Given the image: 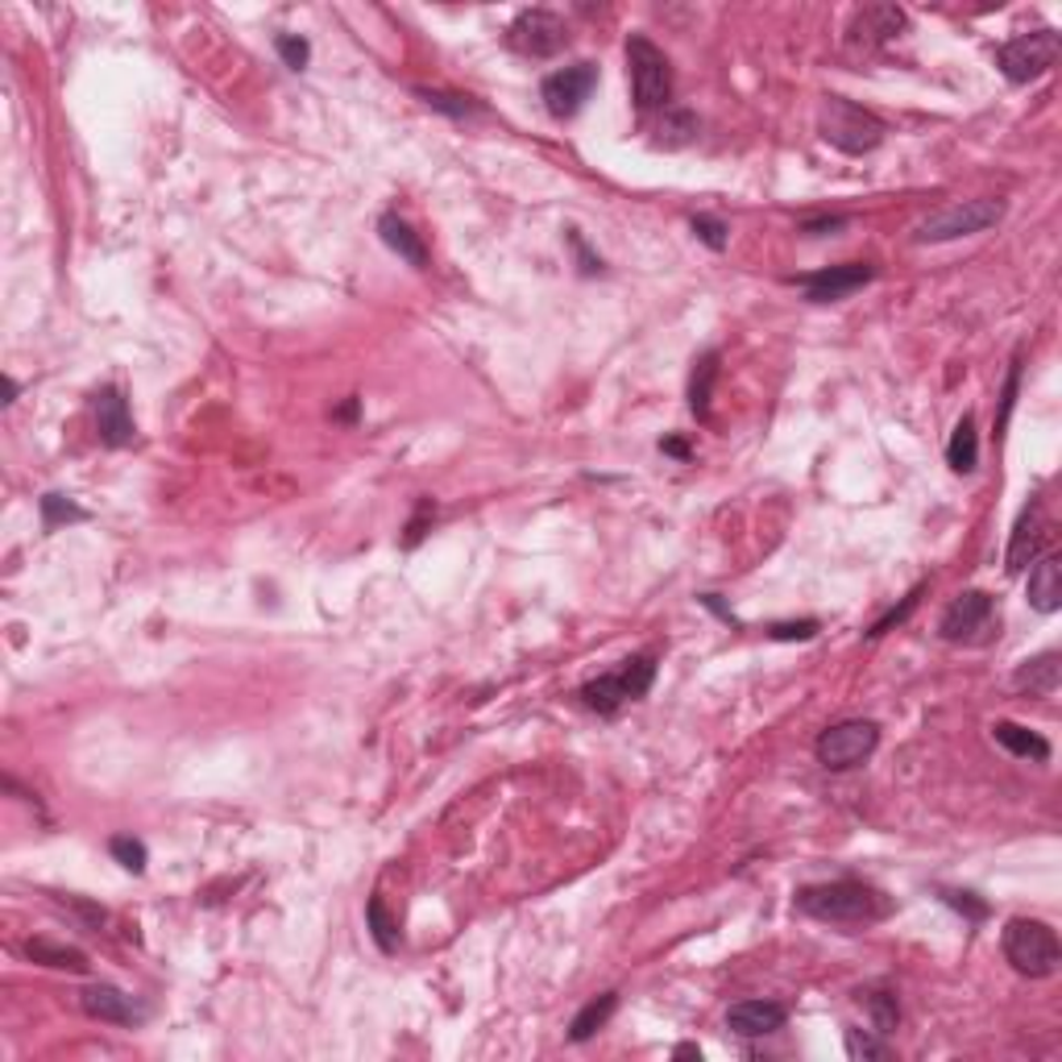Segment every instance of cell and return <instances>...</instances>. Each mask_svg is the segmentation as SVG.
<instances>
[{
	"instance_id": "cell-1",
	"label": "cell",
	"mask_w": 1062,
	"mask_h": 1062,
	"mask_svg": "<svg viewBox=\"0 0 1062 1062\" xmlns=\"http://www.w3.org/2000/svg\"><path fill=\"white\" fill-rule=\"evenodd\" d=\"M792 905L801 909L806 917H818V921H831V926H868V921H880L888 917V896L880 893L875 884L868 880H831V884H806L792 893Z\"/></svg>"
},
{
	"instance_id": "cell-2",
	"label": "cell",
	"mask_w": 1062,
	"mask_h": 1062,
	"mask_svg": "<svg viewBox=\"0 0 1062 1062\" xmlns=\"http://www.w3.org/2000/svg\"><path fill=\"white\" fill-rule=\"evenodd\" d=\"M818 133L822 142H831L838 154H851V158H863L880 150L888 126L875 117L872 108L855 105L847 96H826L822 100V112H818Z\"/></svg>"
},
{
	"instance_id": "cell-3",
	"label": "cell",
	"mask_w": 1062,
	"mask_h": 1062,
	"mask_svg": "<svg viewBox=\"0 0 1062 1062\" xmlns=\"http://www.w3.org/2000/svg\"><path fill=\"white\" fill-rule=\"evenodd\" d=\"M652 681H656V656L640 652V656L623 660L614 672H602V677L585 681L582 702H585V709H594V714H602V718H614L627 702H640L647 689H652Z\"/></svg>"
},
{
	"instance_id": "cell-4",
	"label": "cell",
	"mask_w": 1062,
	"mask_h": 1062,
	"mask_svg": "<svg viewBox=\"0 0 1062 1062\" xmlns=\"http://www.w3.org/2000/svg\"><path fill=\"white\" fill-rule=\"evenodd\" d=\"M1004 958L1013 963V971H1021V976L1050 979L1062 963V946L1046 921H1038V917H1013L1004 926Z\"/></svg>"
},
{
	"instance_id": "cell-5",
	"label": "cell",
	"mask_w": 1062,
	"mask_h": 1062,
	"mask_svg": "<svg viewBox=\"0 0 1062 1062\" xmlns=\"http://www.w3.org/2000/svg\"><path fill=\"white\" fill-rule=\"evenodd\" d=\"M1000 220H1004L1000 200H955L946 208L930 212L926 220H917L914 246H942V241H958V237H976Z\"/></svg>"
},
{
	"instance_id": "cell-6",
	"label": "cell",
	"mask_w": 1062,
	"mask_h": 1062,
	"mask_svg": "<svg viewBox=\"0 0 1062 1062\" xmlns=\"http://www.w3.org/2000/svg\"><path fill=\"white\" fill-rule=\"evenodd\" d=\"M627 71H631V92H635V105L644 108H668L672 100V63L660 46L644 38V34H631L627 38Z\"/></svg>"
},
{
	"instance_id": "cell-7",
	"label": "cell",
	"mask_w": 1062,
	"mask_h": 1062,
	"mask_svg": "<svg viewBox=\"0 0 1062 1062\" xmlns=\"http://www.w3.org/2000/svg\"><path fill=\"white\" fill-rule=\"evenodd\" d=\"M875 748H880V727H875L872 718H843V723H834V727H826L818 735L813 755H818L822 768L847 772V768H859L863 760H872Z\"/></svg>"
},
{
	"instance_id": "cell-8",
	"label": "cell",
	"mask_w": 1062,
	"mask_h": 1062,
	"mask_svg": "<svg viewBox=\"0 0 1062 1062\" xmlns=\"http://www.w3.org/2000/svg\"><path fill=\"white\" fill-rule=\"evenodd\" d=\"M1054 59H1059V34L1054 29L1017 34L1013 43H1004L997 50V67L1009 84H1034L1054 67Z\"/></svg>"
},
{
	"instance_id": "cell-9",
	"label": "cell",
	"mask_w": 1062,
	"mask_h": 1062,
	"mask_svg": "<svg viewBox=\"0 0 1062 1062\" xmlns=\"http://www.w3.org/2000/svg\"><path fill=\"white\" fill-rule=\"evenodd\" d=\"M506 46L527 59H557L569 46V25L548 9H523L506 29Z\"/></svg>"
},
{
	"instance_id": "cell-10",
	"label": "cell",
	"mask_w": 1062,
	"mask_h": 1062,
	"mask_svg": "<svg viewBox=\"0 0 1062 1062\" xmlns=\"http://www.w3.org/2000/svg\"><path fill=\"white\" fill-rule=\"evenodd\" d=\"M594 87H598V63H573L552 71V75H544L540 100L548 108V117L573 121L585 108V100L594 96Z\"/></svg>"
},
{
	"instance_id": "cell-11",
	"label": "cell",
	"mask_w": 1062,
	"mask_h": 1062,
	"mask_svg": "<svg viewBox=\"0 0 1062 1062\" xmlns=\"http://www.w3.org/2000/svg\"><path fill=\"white\" fill-rule=\"evenodd\" d=\"M872 278H875L872 262H843V266H822V271L797 274L792 283L806 291L810 303H838V299L855 295L859 287H868Z\"/></svg>"
},
{
	"instance_id": "cell-12",
	"label": "cell",
	"mask_w": 1062,
	"mask_h": 1062,
	"mask_svg": "<svg viewBox=\"0 0 1062 1062\" xmlns=\"http://www.w3.org/2000/svg\"><path fill=\"white\" fill-rule=\"evenodd\" d=\"M988 623H992V598L983 589H963L955 602L946 606L938 635L946 644H971V640H979V631H988Z\"/></svg>"
},
{
	"instance_id": "cell-13",
	"label": "cell",
	"mask_w": 1062,
	"mask_h": 1062,
	"mask_svg": "<svg viewBox=\"0 0 1062 1062\" xmlns=\"http://www.w3.org/2000/svg\"><path fill=\"white\" fill-rule=\"evenodd\" d=\"M92 411H96V437H100L105 449H126V444H133L138 428H133L129 398L121 395V386H100L96 398H92Z\"/></svg>"
},
{
	"instance_id": "cell-14",
	"label": "cell",
	"mask_w": 1062,
	"mask_h": 1062,
	"mask_svg": "<svg viewBox=\"0 0 1062 1062\" xmlns=\"http://www.w3.org/2000/svg\"><path fill=\"white\" fill-rule=\"evenodd\" d=\"M80 1004H84L87 1017L108 1021V1025H142L146 1021V1009L129 997V992L112 988V983H92V988H84Z\"/></svg>"
},
{
	"instance_id": "cell-15",
	"label": "cell",
	"mask_w": 1062,
	"mask_h": 1062,
	"mask_svg": "<svg viewBox=\"0 0 1062 1062\" xmlns=\"http://www.w3.org/2000/svg\"><path fill=\"white\" fill-rule=\"evenodd\" d=\"M789 1009L776 1000H739L727 1009V1029L739 1038H768L776 1029H785Z\"/></svg>"
},
{
	"instance_id": "cell-16",
	"label": "cell",
	"mask_w": 1062,
	"mask_h": 1062,
	"mask_svg": "<svg viewBox=\"0 0 1062 1062\" xmlns=\"http://www.w3.org/2000/svg\"><path fill=\"white\" fill-rule=\"evenodd\" d=\"M378 237H382V246H386L391 253H398L407 266L428 271V246H423V237H419L398 212H382V216H378Z\"/></svg>"
},
{
	"instance_id": "cell-17",
	"label": "cell",
	"mask_w": 1062,
	"mask_h": 1062,
	"mask_svg": "<svg viewBox=\"0 0 1062 1062\" xmlns=\"http://www.w3.org/2000/svg\"><path fill=\"white\" fill-rule=\"evenodd\" d=\"M1038 552H1041V506L1034 499L1021 511L1017 527H1013V540H1009V552H1004V569L1021 573L1029 561H1038Z\"/></svg>"
},
{
	"instance_id": "cell-18",
	"label": "cell",
	"mask_w": 1062,
	"mask_h": 1062,
	"mask_svg": "<svg viewBox=\"0 0 1062 1062\" xmlns=\"http://www.w3.org/2000/svg\"><path fill=\"white\" fill-rule=\"evenodd\" d=\"M1025 598L1038 614H1054L1062 606V561L1059 557H1038L1029 569V585H1025Z\"/></svg>"
},
{
	"instance_id": "cell-19",
	"label": "cell",
	"mask_w": 1062,
	"mask_h": 1062,
	"mask_svg": "<svg viewBox=\"0 0 1062 1062\" xmlns=\"http://www.w3.org/2000/svg\"><path fill=\"white\" fill-rule=\"evenodd\" d=\"M900 29H905V13H900L896 4H868V9L855 17L851 43L880 46V43H888V38H896Z\"/></svg>"
},
{
	"instance_id": "cell-20",
	"label": "cell",
	"mask_w": 1062,
	"mask_h": 1062,
	"mask_svg": "<svg viewBox=\"0 0 1062 1062\" xmlns=\"http://www.w3.org/2000/svg\"><path fill=\"white\" fill-rule=\"evenodd\" d=\"M1059 681H1062L1059 652H1041V656L1025 660V665L1013 672V685H1017L1021 693H1029V697H1050V693L1059 689Z\"/></svg>"
},
{
	"instance_id": "cell-21",
	"label": "cell",
	"mask_w": 1062,
	"mask_h": 1062,
	"mask_svg": "<svg viewBox=\"0 0 1062 1062\" xmlns=\"http://www.w3.org/2000/svg\"><path fill=\"white\" fill-rule=\"evenodd\" d=\"M992 739H997L1009 755H1017V760H1034V764H1046V760H1050V743L1041 739L1038 730L1017 727V723H992Z\"/></svg>"
},
{
	"instance_id": "cell-22",
	"label": "cell",
	"mask_w": 1062,
	"mask_h": 1062,
	"mask_svg": "<svg viewBox=\"0 0 1062 1062\" xmlns=\"http://www.w3.org/2000/svg\"><path fill=\"white\" fill-rule=\"evenodd\" d=\"M714 382H718V349H706V354L693 361V378H689V411L702 419V423L709 419Z\"/></svg>"
},
{
	"instance_id": "cell-23",
	"label": "cell",
	"mask_w": 1062,
	"mask_h": 1062,
	"mask_svg": "<svg viewBox=\"0 0 1062 1062\" xmlns=\"http://www.w3.org/2000/svg\"><path fill=\"white\" fill-rule=\"evenodd\" d=\"M614 1009H619V992H602V997H594L589 1004H582V1009H577V1017L569 1021V1038L589 1041L598 1029H602L606 1021L614 1017Z\"/></svg>"
},
{
	"instance_id": "cell-24",
	"label": "cell",
	"mask_w": 1062,
	"mask_h": 1062,
	"mask_svg": "<svg viewBox=\"0 0 1062 1062\" xmlns=\"http://www.w3.org/2000/svg\"><path fill=\"white\" fill-rule=\"evenodd\" d=\"M25 955L34 958V963H43V967H55V971H75V976H84V971H87V955H84V951H75V946H63V942H46V938H34V942L25 946Z\"/></svg>"
},
{
	"instance_id": "cell-25",
	"label": "cell",
	"mask_w": 1062,
	"mask_h": 1062,
	"mask_svg": "<svg viewBox=\"0 0 1062 1062\" xmlns=\"http://www.w3.org/2000/svg\"><path fill=\"white\" fill-rule=\"evenodd\" d=\"M946 461H951L955 474H971V469L979 465V432H976V419L971 416H963L955 423L951 444H946Z\"/></svg>"
},
{
	"instance_id": "cell-26",
	"label": "cell",
	"mask_w": 1062,
	"mask_h": 1062,
	"mask_svg": "<svg viewBox=\"0 0 1062 1062\" xmlns=\"http://www.w3.org/2000/svg\"><path fill=\"white\" fill-rule=\"evenodd\" d=\"M855 997H859V1004H868L875 1034H893L896 1021H900V1000H896V992H888V988H859Z\"/></svg>"
},
{
	"instance_id": "cell-27",
	"label": "cell",
	"mask_w": 1062,
	"mask_h": 1062,
	"mask_svg": "<svg viewBox=\"0 0 1062 1062\" xmlns=\"http://www.w3.org/2000/svg\"><path fill=\"white\" fill-rule=\"evenodd\" d=\"M38 511H43L46 532H59V527H67V523H87V520H92L80 502H71L67 494H55V490L38 499Z\"/></svg>"
},
{
	"instance_id": "cell-28",
	"label": "cell",
	"mask_w": 1062,
	"mask_h": 1062,
	"mask_svg": "<svg viewBox=\"0 0 1062 1062\" xmlns=\"http://www.w3.org/2000/svg\"><path fill=\"white\" fill-rule=\"evenodd\" d=\"M416 96L423 100L428 108H437V112H444V117H453V121H465V117H474V112H481V105L474 100V96H457V92H437V87H416Z\"/></svg>"
},
{
	"instance_id": "cell-29",
	"label": "cell",
	"mask_w": 1062,
	"mask_h": 1062,
	"mask_svg": "<svg viewBox=\"0 0 1062 1062\" xmlns=\"http://www.w3.org/2000/svg\"><path fill=\"white\" fill-rule=\"evenodd\" d=\"M366 921H370V934H374L378 951H382V955H395V951H398V926L386 917L382 896H370V905H366Z\"/></svg>"
},
{
	"instance_id": "cell-30",
	"label": "cell",
	"mask_w": 1062,
	"mask_h": 1062,
	"mask_svg": "<svg viewBox=\"0 0 1062 1062\" xmlns=\"http://www.w3.org/2000/svg\"><path fill=\"white\" fill-rule=\"evenodd\" d=\"M108 851H112V859H117L126 872H133V875L146 872L150 855H146V843H142V838H133V834H117V838L108 843Z\"/></svg>"
},
{
	"instance_id": "cell-31",
	"label": "cell",
	"mask_w": 1062,
	"mask_h": 1062,
	"mask_svg": "<svg viewBox=\"0 0 1062 1062\" xmlns=\"http://www.w3.org/2000/svg\"><path fill=\"white\" fill-rule=\"evenodd\" d=\"M843 1041H847V1054H851V1059H863V1062H872V1059H893V1050H888V1041L872 1038L868 1029H847V1034H843Z\"/></svg>"
},
{
	"instance_id": "cell-32",
	"label": "cell",
	"mask_w": 1062,
	"mask_h": 1062,
	"mask_svg": "<svg viewBox=\"0 0 1062 1062\" xmlns=\"http://www.w3.org/2000/svg\"><path fill=\"white\" fill-rule=\"evenodd\" d=\"M921 594H926V585H914V589L905 594V602L893 606V610H888V614H884L880 623H872V631H868V640H880V635H888L893 627L905 623V619H909V614H914V610H917V602H921Z\"/></svg>"
},
{
	"instance_id": "cell-33",
	"label": "cell",
	"mask_w": 1062,
	"mask_h": 1062,
	"mask_svg": "<svg viewBox=\"0 0 1062 1062\" xmlns=\"http://www.w3.org/2000/svg\"><path fill=\"white\" fill-rule=\"evenodd\" d=\"M689 229L697 232V241H706V246L714 253L727 250V241H730V237H727V232H730L727 220H718V216H706V212H697V216L689 220Z\"/></svg>"
},
{
	"instance_id": "cell-34",
	"label": "cell",
	"mask_w": 1062,
	"mask_h": 1062,
	"mask_svg": "<svg viewBox=\"0 0 1062 1062\" xmlns=\"http://www.w3.org/2000/svg\"><path fill=\"white\" fill-rule=\"evenodd\" d=\"M274 50H278V59L291 67V71H303V67L312 63V46H308V38H299V34H278Z\"/></svg>"
},
{
	"instance_id": "cell-35",
	"label": "cell",
	"mask_w": 1062,
	"mask_h": 1062,
	"mask_svg": "<svg viewBox=\"0 0 1062 1062\" xmlns=\"http://www.w3.org/2000/svg\"><path fill=\"white\" fill-rule=\"evenodd\" d=\"M938 896H942V900H946L951 909H958V914L967 917L971 926L988 917V905H983V900H976V893H958V888H938Z\"/></svg>"
},
{
	"instance_id": "cell-36",
	"label": "cell",
	"mask_w": 1062,
	"mask_h": 1062,
	"mask_svg": "<svg viewBox=\"0 0 1062 1062\" xmlns=\"http://www.w3.org/2000/svg\"><path fill=\"white\" fill-rule=\"evenodd\" d=\"M564 241H569V246H573V253H577V266H582L585 278H594V274L606 271V262L594 250H589V246H585V237L577 229H564Z\"/></svg>"
},
{
	"instance_id": "cell-37",
	"label": "cell",
	"mask_w": 1062,
	"mask_h": 1062,
	"mask_svg": "<svg viewBox=\"0 0 1062 1062\" xmlns=\"http://www.w3.org/2000/svg\"><path fill=\"white\" fill-rule=\"evenodd\" d=\"M660 133H668L665 146H685L689 138L697 133V121H693V112H672L665 126H660Z\"/></svg>"
},
{
	"instance_id": "cell-38",
	"label": "cell",
	"mask_w": 1062,
	"mask_h": 1062,
	"mask_svg": "<svg viewBox=\"0 0 1062 1062\" xmlns=\"http://www.w3.org/2000/svg\"><path fill=\"white\" fill-rule=\"evenodd\" d=\"M822 631V623L818 619H801V623H772L768 635L772 640H813Z\"/></svg>"
},
{
	"instance_id": "cell-39",
	"label": "cell",
	"mask_w": 1062,
	"mask_h": 1062,
	"mask_svg": "<svg viewBox=\"0 0 1062 1062\" xmlns=\"http://www.w3.org/2000/svg\"><path fill=\"white\" fill-rule=\"evenodd\" d=\"M1017 391H1021V357L1013 361V366H1009V382H1004V395H1000V419H997V428H1004V423H1009V416H1013Z\"/></svg>"
},
{
	"instance_id": "cell-40",
	"label": "cell",
	"mask_w": 1062,
	"mask_h": 1062,
	"mask_svg": "<svg viewBox=\"0 0 1062 1062\" xmlns=\"http://www.w3.org/2000/svg\"><path fill=\"white\" fill-rule=\"evenodd\" d=\"M801 232H810V237H831V232H838V229H847V216H806L801 225H797Z\"/></svg>"
},
{
	"instance_id": "cell-41",
	"label": "cell",
	"mask_w": 1062,
	"mask_h": 1062,
	"mask_svg": "<svg viewBox=\"0 0 1062 1062\" xmlns=\"http://www.w3.org/2000/svg\"><path fill=\"white\" fill-rule=\"evenodd\" d=\"M432 511H437V506H432V499H423V502H419L416 520L407 523V540H403V544H407V548H411V544H419V536H423V520H428Z\"/></svg>"
},
{
	"instance_id": "cell-42",
	"label": "cell",
	"mask_w": 1062,
	"mask_h": 1062,
	"mask_svg": "<svg viewBox=\"0 0 1062 1062\" xmlns=\"http://www.w3.org/2000/svg\"><path fill=\"white\" fill-rule=\"evenodd\" d=\"M660 453H668V457H677V461H689V457H693V453H689V444H685V440H677V437L660 440Z\"/></svg>"
},
{
	"instance_id": "cell-43",
	"label": "cell",
	"mask_w": 1062,
	"mask_h": 1062,
	"mask_svg": "<svg viewBox=\"0 0 1062 1062\" xmlns=\"http://www.w3.org/2000/svg\"><path fill=\"white\" fill-rule=\"evenodd\" d=\"M702 606H709V610H714L718 619H727V623H735V619H730V610H727V606L718 602V594H702Z\"/></svg>"
},
{
	"instance_id": "cell-44",
	"label": "cell",
	"mask_w": 1062,
	"mask_h": 1062,
	"mask_svg": "<svg viewBox=\"0 0 1062 1062\" xmlns=\"http://www.w3.org/2000/svg\"><path fill=\"white\" fill-rule=\"evenodd\" d=\"M677 1059H702V1050L697 1046H677Z\"/></svg>"
},
{
	"instance_id": "cell-45",
	"label": "cell",
	"mask_w": 1062,
	"mask_h": 1062,
	"mask_svg": "<svg viewBox=\"0 0 1062 1062\" xmlns=\"http://www.w3.org/2000/svg\"><path fill=\"white\" fill-rule=\"evenodd\" d=\"M336 416H341V419H354L357 416V398H349V403H345V407H341Z\"/></svg>"
}]
</instances>
